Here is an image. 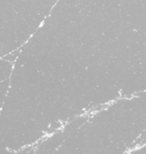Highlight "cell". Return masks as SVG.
<instances>
[{"mask_svg": "<svg viewBox=\"0 0 146 154\" xmlns=\"http://www.w3.org/2000/svg\"><path fill=\"white\" fill-rule=\"evenodd\" d=\"M8 88H9V80L0 83V113L6 97V93L8 91Z\"/></svg>", "mask_w": 146, "mask_h": 154, "instance_id": "cell-1", "label": "cell"}]
</instances>
